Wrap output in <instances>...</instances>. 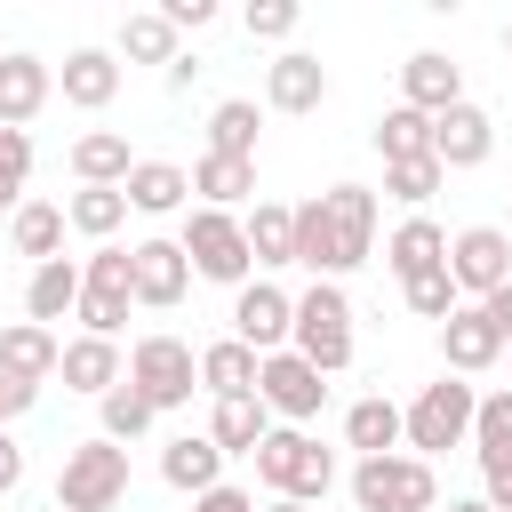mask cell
Here are the masks:
<instances>
[{
  "label": "cell",
  "instance_id": "f907efd6",
  "mask_svg": "<svg viewBox=\"0 0 512 512\" xmlns=\"http://www.w3.org/2000/svg\"><path fill=\"white\" fill-rule=\"evenodd\" d=\"M264 512H304V504H288V496H272V504H264Z\"/></svg>",
  "mask_w": 512,
  "mask_h": 512
},
{
  "label": "cell",
  "instance_id": "f546056e",
  "mask_svg": "<svg viewBox=\"0 0 512 512\" xmlns=\"http://www.w3.org/2000/svg\"><path fill=\"white\" fill-rule=\"evenodd\" d=\"M256 352L240 344V336H224V344H208L200 352V392H216V400H240V392H256Z\"/></svg>",
  "mask_w": 512,
  "mask_h": 512
},
{
  "label": "cell",
  "instance_id": "52a82bcc",
  "mask_svg": "<svg viewBox=\"0 0 512 512\" xmlns=\"http://www.w3.org/2000/svg\"><path fill=\"white\" fill-rule=\"evenodd\" d=\"M176 248H184V264H192L200 280L248 288V240H240V216H224V208H192Z\"/></svg>",
  "mask_w": 512,
  "mask_h": 512
},
{
  "label": "cell",
  "instance_id": "7dc6e473",
  "mask_svg": "<svg viewBox=\"0 0 512 512\" xmlns=\"http://www.w3.org/2000/svg\"><path fill=\"white\" fill-rule=\"evenodd\" d=\"M40 400V384H24V376H0V416H24Z\"/></svg>",
  "mask_w": 512,
  "mask_h": 512
},
{
  "label": "cell",
  "instance_id": "f1b7e54d",
  "mask_svg": "<svg viewBox=\"0 0 512 512\" xmlns=\"http://www.w3.org/2000/svg\"><path fill=\"white\" fill-rule=\"evenodd\" d=\"M8 240H16V256L56 264V256H64V208H56V200H24V208L8 216Z\"/></svg>",
  "mask_w": 512,
  "mask_h": 512
},
{
  "label": "cell",
  "instance_id": "277c9868",
  "mask_svg": "<svg viewBox=\"0 0 512 512\" xmlns=\"http://www.w3.org/2000/svg\"><path fill=\"white\" fill-rule=\"evenodd\" d=\"M128 496V448H112L104 432L64 448V472H56V512H112Z\"/></svg>",
  "mask_w": 512,
  "mask_h": 512
},
{
  "label": "cell",
  "instance_id": "83f0119b",
  "mask_svg": "<svg viewBox=\"0 0 512 512\" xmlns=\"http://www.w3.org/2000/svg\"><path fill=\"white\" fill-rule=\"evenodd\" d=\"M344 448H360V456H400V408H392L384 392L352 400V408H344Z\"/></svg>",
  "mask_w": 512,
  "mask_h": 512
},
{
  "label": "cell",
  "instance_id": "4316f807",
  "mask_svg": "<svg viewBox=\"0 0 512 512\" xmlns=\"http://www.w3.org/2000/svg\"><path fill=\"white\" fill-rule=\"evenodd\" d=\"M272 432V408L256 400V392H240V400H216V416H208V440L224 448V456H256V440Z\"/></svg>",
  "mask_w": 512,
  "mask_h": 512
},
{
  "label": "cell",
  "instance_id": "7402d4cb",
  "mask_svg": "<svg viewBox=\"0 0 512 512\" xmlns=\"http://www.w3.org/2000/svg\"><path fill=\"white\" fill-rule=\"evenodd\" d=\"M72 304H80V264H72V256L32 264V280H24V320L48 328V320H72Z\"/></svg>",
  "mask_w": 512,
  "mask_h": 512
},
{
  "label": "cell",
  "instance_id": "ffe728a7",
  "mask_svg": "<svg viewBox=\"0 0 512 512\" xmlns=\"http://www.w3.org/2000/svg\"><path fill=\"white\" fill-rule=\"evenodd\" d=\"M112 96H120V56H112V48H72V56H64V104L104 112Z\"/></svg>",
  "mask_w": 512,
  "mask_h": 512
},
{
  "label": "cell",
  "instance_id": "b9f144b4",
  "mask_svg": "<svg viewBox=\"0 0 512 512\" xmlns=\"http://www.w3.org/2000/svg\"><path fill=\"white\" fill-rule=\"evenodd\" d=\"M296 32V0H248V40H288Z\"/></svg>",
  "mask_w": 512,
  "mask_h": 512
},
{
  "label": "cell",
  "instance_id": "8992f818",
  "mask_svg": "<svg viewBox=\"0 0 512 512\" xmlns=\"http://www.w3.org/2000/svg\"><path fill=\"white\" fill-rule=\"evenodd\" d=\"M128 384H136L152 408H184V400L200 392V352H192L184 336H136V352H128Z\"/></svg>",
  "mask_w": 512,
  "mask_h": 512
},
{
  "label": "cell",
  "instance_id": "f35d334b",
  "mask_svg": "<svg viewBox=\"0 0 512 512\" xmlns=\"http://www.w3.org/2000/svg\"><path fill=\"white\" fill-rule=\"evenodd\" d=\"M440 184H448V168H440L432 152H424V160H392V168H384V192H392V200H408V208H424Z\"/></svg>",
  "mask_w": 512,
  "mask_h": 512
},
{
  "label": "cell",
  "instance_id": "74e56055",
  "mask_svg": "<svg viewBox=\"0 0 512 512\" xmlns=\"http://www.w3.org/2000/svg\"><path fill=\"white\" fill-rule=\"evenodd\" d=\"M152 416H160V408H152L128 376L104 392V440H112V448H120V440H144V432H152Z\"/></svg>",
  "mask_w": 512,
  "mask_h": 512
},
{
  "label": "cell",
  "instance_id": "ac0fdd59",
  "mask_svg": "<svg viewBox=\"0 0 512 512\" xmlns=\"http://www.w3.org/2000/svg\"><path fill=\"white\" fill-rule=\"evenodd\" d=\"M56 376H64V392H96V400H104L128 368H120V344H112V336H72V344L56 352Z\"/></svg>",
  "mask_w": 512,
  "mask_h": 512
},
{
  "label": "cell",
  "instance_id": "cb8c5ba5",
  "mask_svg": "<svg viewBox=\"0 0 512 512\" xmlns=\"http://www.w3.org/2000/svg\"><path fill=\"white\" fill-rule=\"evenodd\" d=\"M184 176H192L200 208H224V216H232L240 200H256V160H216V152H200Z\"/></svg>",
  "mask_w": 512,
  "mask_h": 512
},
{
  "label": "cell",
  "instance_id": "816d5d0a",
  "mask_svg": "<svg viewBox=\"0 0 512 512\" xmlns=\"http://www.w3.org/2000/svg\"><path fill=\"white\" fill-rule=\"evenodd\" d=\"M504 48H512V24H504Z\"/></svg>",
  "mask_w": 512,
  "mask_h": 512
},
{
  "label": "cell",
  "instance_id": "44dd1931",
  "mask_svg": "<svg viewBox=\"0 0 512 512\" xmlns=\"http://www.w3.org/2000/svg\"><path fill=\"white\" fill-rule=\"evenodd\" d=\"M384 264H392V272H400V288H408V280H424V272H440V264H448V232H440L432 216H408V224L384 240Z\"/></svg>",
  "mask_w": 512,
  "mask_h": 512
},
{
  "label": "cell",
  "instance_id": "ba28073f",
  "mask_svg": "<svg viewBox=\"0 0 512 512\" xmlns=\"http://www.w3.org/2000/svg\"><path fill=\"white\" fill-rule=\"evenodd\" d=\"M128 304H136V288H128V248H96V256L80 264V304H72V320H80L88 336H120Z\"/></svg>",
  "mask_w": 512,
  "mask_h": 512
},
{
  "label": "cell",
  "instance_id": "f5cc1de1",
  "mask_svg": "<svg viewBox=\"0 0 512 512\" xmlns=\"http://www.w3.org/2000/svg\"><path fill=\"white\" fill-rule=\"evenodd\" d=\"M0 424H8V416H0Z\"/></svg>",
  "mask_w": 512,
  "mask_h": 512
},
{
  "label": "cell",
  "instance_id": "6da1fadb",
  "mask_svg": "<svg viewBox=\"0 0 512 512\" xmlns=\"http://www.w3.org/2000/svg\"><path fill=\"white\" fill-rule=\"evenodd\" d=\"M256 480L272 488V496H288V504H320L328 488H336V456L312 440V432H296V424H272L264 440H256Z\"/></svg>",
  "mask_w": 512,
  "mask_h": 512
},
{
  "label": "cell",
  "instance_id": "8fae6325",
  "mask_svg": "<svg viewBox=\"0 0 512 512\" xmlns=\"http://www.w3.org/2000/svg\"><path fill=\"white\" fill-rule=\"evenodd\" d=\"M288 320H296V296H280L272 280H248L232 296V336L264 360V352H288Z\"/></svg>",
  "mask_w": 512,
  "mask_h": 512
},
{
  "label": "cell",
  "instance_id": "836d02e7",
  "mask_svg": "<svg viewBox=\"0 0 512 512\" xmlns=\"http://www.w3.org/2000/svg\"><path fill=\"white\" fill-rule=\"evenodd\" d=\"M208 152L216 160H256V104L248 96H232V104L208 112Z\"/></svg>",
  "mask_w": 512,
  "mask_h": 512
},
{
  "label": "cell",
  "instance_id": "5b68a950",
  "mask_svg": "<svg viewBox=\"0 0 512 512\" xmlns=\"http://www.w3.org/2000/svg\"><path fill=\"white\" fill-rule=\"evenodd\" d=\"M440 480L424 456H360L352 464V512H432Z\"/></svg>",
  "mask_w": 512,
  "mask_h": 512
},
{
  "label": "cell",
  "instance_id": "603a6c76",
  "mask_svg": "<svg viewBox=\"0 0 512 512\" xmlns=\"http://www.w3.org/2000/svg\"><path fill=\"white\" fill-rule=\"evenodd\" d=\"M48 88H56V72L40 56H0V128H24L48 104Z\"/></svg>",
  "mask_w": 512,
  "mask_h": 512
},
{
  "label": "cell",
  "instance_id": "9c48e42d",
  "mask_svg": "<svg viewBox=\"0 0 512 512\" xmlns=\"http://www.w3.org/2000/svg\"><path fill=\"white\" fill-rule=\"evenodd\" d=\"M448 280H456V296H488V288H504L512 280V232L504 224H464L456 240H448Z\"/></svg>",
  "mask_w": 512,
  "mask_h": 512
},
{
  "label": "cell",
  "instance_id": "7bdbcfd3",
  "mask_svg": "<svg viewBox=\"0 0 512 512\" xmlns=\"http://www.w3.org/2000/svg\"><path fill=\"white\" fill-rule=\"evenodd\" d=\"M480 504L488 512H512V456L504 464H480Z\"/></svg>",
  "mask_w": 512,
  "mask_h": 512
},
{
  "label": "cell",
  "instance_id": "9a60e30c",
  "mask_svg": "<svg viewBox=\"0 0 512 512\" xmlns=\"http://www.w3.org/2000/svg\"><path fill=\"white\" fill-rule=\"evenodd\" d=\"M320 200H328V224H336V256H344V272L368 264V248H376V192H368V184H328Z\"/></svg>",
  "mask_w": 512,
  "mask_h": 512
},
{
  "label": "cell",
  "instance_id": "ab89813d",
  "mask_svg": "<svg viewBox=\"0 0 512 512\" xmlns=\"http://www.w3.org/2000/svg\"><path fill=\"white\" fill-rule=\"evenodd\" d=\"M24 176H32V136L24 128H0V208L8 216L24 208Z\"/></svg>",
  "mask_w": 512,
  "mask_h": 512
},
{
  "label": "cell",
  "instance_id": "d4e9b609",
  "mask_svg": "<svg viewBox=\"0 0 512 512\" xmlns=\"http://www.w3.org/2000/svg\"><path fill=\"white\" fill-rule=\"evenodd\" d=\"M56 328H32V320H16V328H0V376H24V384H48L56 376Z\"/></svg>",
  "mask_w": 512,
  "mask_h": 512
},
{
  "label": "cell",
  "instance_id": "f6af8a7d",
  "mask_svg": "<svg viewBox=\"0 0 512 512\" xmlns=\"http://www.w3.org/2000/svg\"><path fill=\"white\" fill-rule=\"evenodd\" d=\"M160 16H168L176 32H200V24L216 16V0H160Z\"/></svg>",
  "mask_w": 512,
  "mask_h": 512
},
{
  "label": "cell",
  "instance_id": "d6986e66",
  "mask_svg": "<svg viewBox=\"0 0 512 512\" xmlns=\"http://www.w3.org/2000/svg\"><path fill=\"white\" fill-rule=\"evenodd\" d=\"M160 480L184 488V496H208V488L224 480V448H216L208 432H176V440L160 448Z\"/></svg>",
  "mask_w": 512,
  "mask_h": 512
},
{
  "label": "cell",
  "instance_id": "c3c4849f",
  "mask_svg": "<svg viewBox=\"0 0 512 512\" xmlns=\"http://www.w3.org/2000/svg\"><path fill=\"white\" fill-rule=\"evenodd\" d=\"M16 480H24V448H16V440H8V432H0V496H8V488H16Z\"/></svg>",
  "mask_w": 512,
  "mask_h": 512
},
{
  "label": "cell",
  "instance_id": "e575fe53",
  "mask_svg": "<svg viewBox=\"0 0 512 512\" xmlns=\"http://www.w3.org/2000/svg\"><path fill=\"white\" fill-rule=\"evenodd\" d=\"M376 152H384V168H392V160H424V152H432V120L408 112V104H392V112L376 120Z\"/></svg>",
  "mask_w": 512,
  "mask_h": 512
},
{
  "label": "cell",
  "instance_id": "7c38bea8",
  "mask_svg": "<svg viewBox=\"0 0 512 512\" xmlns=\"http://www.w3.org/2000/svg\"><path fill=\"white\" fill-rule=\"evenodd\" d=\"M128 288H136V304H152V312L184 304V288H192L184 248H176V240H136V248H128Z\"/></svg>",
  "mask_w": 512,
  "mask_h": 512
},
{
  "label": "cell",
  "instance_id": "e0dca14e",
  "mask_svg": "<svg viewBox=\"0 0 512 512\" xmlns=\"http://www.w3.org/2000/svg\"><path fill=\"white\" fill-rule=\"evenodd\" d=\"M320 96H328V64L320 56H304V48L272 56V72H264V104L272 112H312Z\"/></svg>",
  "mask_w": 512,
  "mask_h": 512
},
{
  "label": "cell",
  "instance_id": "d590c367",
  "mask_svg": "<svg viewBox=\"0 0 512 512\" xmlns=\"http://www.w3.org/2000/svg\"><path fill=\"white\" fill-rule=\"evenodd\" d=\"M240 240H248V264H288V208H272V200H256L248 216H240Z\"/></svg>",
  "mask_w": 512,
  "mask_h": 512
},
{
  "label": "cell",
  "instance_id": "2e32d148",
  "mask_svg": "<svg viewBox=\"0 0 512 512\" xmlns=\"http://www.w3.org/2000/svg\"><path fill=\"white\" fill-rule=\"evenodd\" d=\"M496 352H504V336L480 320V304H456V312L440 320V360H448V376H480V368H496Z\"/></svg>",
  "mask_w": 512,
  "mask_h": 512
},
{
  "label": "cell",
  "instance_id": "30bf717a",
  "mask_svg": "<svg viewBox=\"0 0 512 512\" xmlns=\"http://www.w3.org/2000/svg\"><path fill=\"white\" fill-rule=\"evenodd\" d=\"M256 400L304 432V424L320 416V400H328V376H320L312 360H296V352H264V368H256Z\"/></svg>",
  "mask_w": 512,
  "mask_h": 512
},
{
  "label": "cell",
  "instance_id": "5bb4252c",
  "mask_svg": "<svg viewBox=\"0 0 512 512\" xmlns=\"http://www.w3.org/2000/svg\"><path fill=\"white\" fill-rule=\"evenodd\" d=\"M496 152V120L480 112V104H448L440 120H432V160L440 168H480Z\"/></svg>",
  "mask_w": 512,
  "mask_h": 512
},
{
  "label": "cell",
  "instance_id": "681fc988",
  "mask_svg": "<svg viewBox=\"0 0 512 512\" xmlns=\"http://www.w3.org/2000/svg\"><path fill=\"white\" fill-rule=\"evenodd\" d=\"M448 512H488V504H480V496H456V504H448Z\"/></svg>",
  "mask_w": 512,
  "mask_h": 512
},
{
  "label": "cell",
  "instance_id": "8d00e7d4",
  "mask_svg": "<svg viewBox=\"0 0 512 512\" xmlns=\"http://www.w3.org/2000/svg\"><path fill=\"white\" fill-rule=\"evenodd\" d=\"M472 456H480V464H504V456H512V384L472 408Z\"/></svg>",
  "mask_w": 512,
  "mask_h": 512
},
{
  "label": "cell",
  "instance_id": "4dcf8cb0",
  "mask_svg": "<svg viewBox=\"0 0 512 512\" xmlns=\"http://www.w3.org/2000/svg\"><path fill=\"white\" fill-rule=\"evenodd\" d=\"M128 168H136V152H128V136H112V128H88V136L72 144V176H80V184H128Z\"/></svg>",
  "mask_w": 512,
  "mask_h": 512
},
{
  "label": "cell",
  "instance_id": "4fadbf2b",
  "mask_svg": "<svg viewBox=\"0 0 512 512\" xmlns=\"http://www.w3.org/2000/svg\"><path fill=\"white\" fill-rule=\"evenodd\" d=\"M400 104L424 112V120H440L448 104H464V72H456L440 48H416V56L400 64Z\"/></svg>",
  "mask_w": 512,
  "mask_h": 512
},
{
  "label": "cell",
  "instance_id": "60d3db41",
  "mask_svg": "<svg viewBox=\"0 0 512 512\" xmlns=\"http://www.w3.org/2000/svg\"><path fill=\"white\" fill-rule=\"evenodd\" d=\"M400 296H408V312H416V320H448V312L464 304V296H456V280H448V264H440V272H424V280H408Z\"/></svg>",
  "mask_w": 512,
  "mask_h": 512
},
{
  "label": "cell",
  "instance_id": "bcb514c9",
  "mask_svg": "<svg viewBox=\"0 0 512 512\" xmlns=\"http://www.w3.org/2000/svg\"><path fill=\"white\" fill-rule=\"evenodd\" d=\"M480 320H488V328H496V336H504V344H512V280H504V288H488V296H480Z\"/></svg>",
  "mask_w": 512,
  "mask_h": 512
},
{
  "label": "cell",
  "instance_id": "ee69618b",
  "mask_svg": "<svg viewBox=\"0 0 512 512\" xmlns=\"http://www.w3.org/2000/svg\"><path fill=\"white\" fill-rule=\"evenodd\" d=\"M192 512H256V496H248V488H232V480H216L208 496H192Z\"/></svg>",
  "mask_w": 512,
  "mask_h": 512
},
{
  "label": "cell",
  "instance_id": "d6a6232c",
  "mask_svg": "<svg viewBox=\"0 0 512 512\" xmlns=\"http://www.w3.org/2000/svg\"><path fill=\"white\" fill-rule=\"evenodd\" d=\"M120 56H128V64H176V24H168L160 8L120 16Z\"/></svg>",
  "mask_w": 512,
  "mask_h": 512
},
{
  "label": "cell",
  "instance_id": "7a4b0ae2",
  "mask_svg": "<svg viewBox=\"0 0 512 512\" xmlns=\"http://www.w3.org/2000/svg\"><path fill=\"white\" fill-rule=\"evenodd\" d=\"M288 352H296V360H312L320 376H336V368L352 360V296H344L336 280H312V288L296 296Z\"/></svg>",
  "mask_w": 512,
  "mask_h": 512
},
{
  "label": "cell",
  "instance_id": "484cf974",
  "mask_svg": "<svg viewBox=\"0 0 512 512\" xmlns=\"http://www.w3.org/2000/svg\"><path fill=\"white\" fill-rule=\"evenodd\" d=\"M120 192H128V208H144V216H168V208H184V200H192V176H184L176 160H136Z\"/></svg>",
  "mask_w": 512,
  "mask_h": 512
},
{
  "label": "cell",
  "instance_id": "3957f363",
  "mask_svg": "<svg viewBox=\"0 0 512 512\" xmlns=\"http://www.w3.org/2000/svg\"><path fill=\"white\" fill-rule=\"evenodd\" d=\"M472 408H480V392H472L464 376H440V384H424V392L400 408V440L432 464L440 448H464V440H472Z\"/></svg>",
  "mask_w": 512,
  "mask_h": 512
},
{
  "label": "cell",
  "instance_id": "1f68e13d",
  "mask_svg": "<svg viewBox=\"0 0 512 512\" xmlns=\"http://www.w3.org/2000/svg\"><path fill=\"white\" fill-rule=\"evenodd\" d=\"M64 224L88 232V240H112V232L128 224V192H120V184H80V192L64 200Z\"/></svg>",
  "mask_w": 512,
  "mask_h": 512
}]
</instances>
